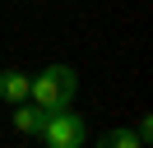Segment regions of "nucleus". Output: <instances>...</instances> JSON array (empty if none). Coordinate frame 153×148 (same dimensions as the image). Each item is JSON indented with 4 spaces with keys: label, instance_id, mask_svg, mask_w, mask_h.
<instances>
[{
    "label": "nucleus",
    "instance_id": "1",
    "mask_svg": "<svg viewBox=\"0 0 153 148\" xmlns=\"http://www.w3.org/2000/svg\"><path fill=\"white\" fill-rule=\"evenodd\" d=\"M79 92V74L70 65H47L42 74H33V88H28V102H37L42 111H65Z\"/></svg>",
    "mask_w": 153,
    "mask_h": 148
},
{
    "label": "nucleus",
    "instance_id": "2",
    "mask_svg": "<svg viewBox=\"0 0 153 148\" xmlns=\"http://www.w3.org/2000/svg\"><path fill=\"white\" fill-rule=\"evenodd\" d=\"M37 139L47 148H84L88 144V125L84 116H74V111H42V125H37Z\"/></svg>",
    "mask_w": 153,
    "mask_h": 148
},
{
    "label": "nucleus",
    "instance_id": "3",
    "mask_svg": "<svg viewBox=\"0 0 153 148\" xmlns=\"http://www.w3.org/2000/svg\"><path fill=\"white\" fill-rule=\"evenodd\" d=\"M28 88H33V74H23V70H5L0 74V97L10 102H28Z\"/></svg>",
    "mask_w": 153,
    "mask_h": 148
},
{
    "label": "nucleus",
    "instance_id": "4",
    "mask_svg": "<svg viewBox=\"0 0 153 148\" xmlns=\"http://www.w3.org/2000/svg\"><path fill=\"white\" fill-rule=\"evenodd\" d=\"M37 125H42V107L37 102H14V130L37 134Z\"/></svg>",
    "mask_w": 153,
    "mask_h": 148
},
{
    "label": "nucleus",
    "instance_id": "5",
    "mask_svg": "<svg viewBox=\"0 0 153 148\" xmlns=\"http://www.w3.org/2000/svg\"><path fill=\"white\" fill-rule=\"evenodd\" d=\"M97 148H144V139L139 134H134V130H111V134H102V139H97Z\"/></svg>",
    "mask_w": 153,
    "mask_h": 148
},
{
    "label": "nucleus",
    "instance_id": "6",
    "mask_svg": "<svg viewBox=\"0 0 153 148\" xmlns=\"http://www.w3.org/2000/svg\"><path fill=\"white\" fill-rule=\"evenodd\" d=\"M134 134L149 144V134H153V120H149V116H139V120H134Z\"/></svg>",
    "mask_w": 153,
    "mask_h": 148
}]
</instances>
